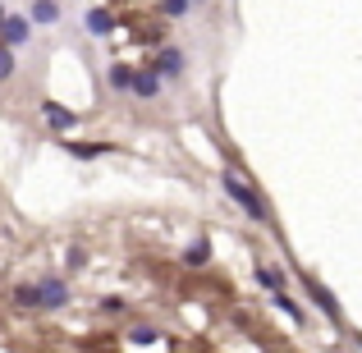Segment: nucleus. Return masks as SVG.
I'll return each instance as SVG.
<instances>
[{
  "label": "nucleus",
  "mask_w": 362,
  "mask_h": 353,
  "mask_svg": "<svg viewBox=\"0 0 362 353\" xmlns=\"http://www.w3.org/2000/svg\"><path fill=\"white\" fill-rule=\"evenodd\" d=\"M221 193L230 197L234 207L247 216V221H257V225H271V207H266V197H262V188L252 184V179H243L239 170H221Z\"/></svg>",
  "instance_id": "f257e3e1"
},
{
  "label": "nucleus",
  "mask_w": 362,
  "mask_h": 353,
  "mask_svg": "<svg viewBox=\"0 0 362 353\" xmlns=\"http://www.w3.org/2000/svg\"><path fill=\"white\" fill-rule=\"evenodd\" d=\"M298 284L308 289V299L317 303L321 312H326V321H335V326L344 321V308H339V299H335V294H330V289H326V284H321V280H317L312 271H298Z\"/></svg>",
  "instance_id": "f03ea898"
},
{
  "label": "nucleus",
  "mask_w": 362,
  "mask_h": 353,
  "mask_svg": "<svg viewBox=\"0 0 362 353\" xmlns=\"http://www.w3.org/2000/svg\"><path fill=\"white\" fill-rule=\"evenodd\" d=\"M151 69H156L165 83H179L188 74V55L179 51V46H160V51L151 55Z\"/></svg>",
  "instance_id": "7ed1b4c3"
},
{
  "label": "nucleus",
  "mask_w": 362,
  "mask_h": 353,
  "mask_svg": "<svg viewBox=\"0 0 362 353\" xmlns=\"http://www.w3.org/2000/svg\"><path fill=\"white\" fill-rule=\"evenodd\" d=\"M129 92L138 101H156L160 92H165V79H160V74L151 69V60H147V64H138V69H133V88Z\"/></svg>",
  "instance_id": "20e7f679"
},
{
  "label": "nucleus",
  "mask_w": 362,
  "mask_h": 353,
  "mask_svg": "<svg viewBox=\"0 0 362 353\" xmlns=\"http://www.w3.org/2000/svg\"><path fill=\"white\" fill-rule=\"evenodd\" d=\"M0 42H5L9 51H18V46L33 42V23H28V14H5V23H0Z\"/></svg>",
  "instance_id": "39448f33"
},
{
  "label": "nucleus",
  "mask_w": 362,
  "mask_h": 353,
  "mask_svg": "<svg viewBox=\"0 0 362 353\" xmlns=\"http://www.w3.org/2000/svg\"><path fill=\"white\" fill-rule=\"evenodd\" d=\"M37 289H42V312L69 308V284H64L60 275H42V280H37Z\"/></svg>",
  "instance_id": "423d86ee"
},
{
  "label": "nucleus",
  "mask_w": 362,
  "mask_h": 353,
  "mask_svg": "<svg viewBox=\"0 0 362 353\" xmlns=\"http://www.w3.org/2000/svg\"><path fill=\"white\" fill-rule=\"evenodd\" d=\"M23 14H28V23H33V28H55L64 9H60V0H28Z\"/></svg>",
  "instance_id": "0eeeda50"
},
{
  "label": "nucleus",
  "mask_w": 362,
  "mask_h": 353,
  "mask_svg": "<svg viewBox=\"0 0 362 353\" xmlns=\"http://www.w3.org/2000/svg\"><path fill=\"white\" fill-rule=\"evenodd\" d=\"M42 120L51 124L55 133H69L74 124H78V115H74L69 106H60V101H42Z\"/></svg>",
  "instance_id": "6e6552de"
},
{
  "label": "nucleus",
  "mask_w": 362,
  "mask_h": 353,
  "mask_svg": "<svg viewBox=\"0 0 362 353\" xmlns=\"http://www.w3.org/2000/svg\"><path fill=\"white\" fill-rule=\"evenodd\" d=\"M83 28H88L92 37H110L115 33V14H110L106 5H92L88 14H83Z\"/></svg>",
  "instance_id": "1a4fd4ad"
},
{
  "label": "nucleus",
  "mask_w": 362,
  "mask_h": 353,
  "mask_svg": "<svg viewBox=\"0 0 362 353\" xmlns=\"http://www.w3.org/2000/svg\"><path fill=\"white\" fill-rule=\"evenodd\" d=\"M60 147L69 151V156H78V161H97V156H110V147H106V142H74L69 133H60Z\"/></svg>",
  "instance_id": "9d476101"
},
{
  "label": "nucleus",
  "mask_w": 362,
  "mask_h": 353,
  "mask_svg": "<svg viewBox=\"0 0 362 353\" xmlns=\"http://www.w3.org/2000/svg\"><path fill=\"white\" fill-rule=\"evenodd\" d=\"M271 303H275V308H280V312H284V317H289V321H293V326H308V312H303V303H298V299H293V294H289V289H275V294H271Z\"/></svg>",
  "instance_id": "9b49d317"
},
{
  "label": "nucleus",
  "mask_w": 362,
  "mask_h": 353,
  "mask_svg": "<svg viewBox=\"0 0 362 353\" xmlns=\"http://www.w3.org/2000/svg\"><path fill=\"white\" fill-rule=\"evenodd\" d=\"M106 88L110 92H129L133 88V64H124V60L110 64V69H106Z\"/></svg>",
  "instance_id": "f8f14e48"
},
{
  "label": "nucleus",
  "mask_w": 362,
  "mask_h": 353,
  "mask_svg": "<svg viewBox=\"0 0 362 353\" xmlns=\"http://www.w3.org/2000/svg\"><path fill=\"white\" fill-rule=\"evenodd\" d=\"M206 262H211V238H206V234H197L193 243L184 248V266H206Z\"/></svg>",
  "instance_id": "ddd939ff"
},
{
  "label": "nucleus",
  "mask_w": 362,
  "mask_h": 353,
  "mask_svg": "<svg viewBox=\"0 0 362 353\" xmlns=\"http://www.w3.org/2000/svg\"><path fill=\"white\" fill-rule=\"evenodd\" d=\"M252 275H257V284H262V289H271V294L275 289H289V275H284L280 266H257Z\"/></svg>",
  "instance_id": "4468645a"
},
{
  "label": "nucleus",
  "mask_w": 362,
  "mask_h": 353,
  "mask_svg": "<svg viewBox=\"0 0 362 353\" xmlns=\"http://www.w3.org/2000/svg\"><path fill=\"white\" fill-rule=\"evenodd\" d=\"M14 308L42 312V289H37V280H33V284H18V289H14Z\"/></svg>",
  "instance_id": "2eb2a0df"
},
{
  "label": "nucleus",
  "mask_w": 362,
  "mask_h": 353,
  "mask_svg": "<svg viewBox=\"0 0 362 353\" xmlns=\"http://www.w3.org/2000/svg\"><path fill=\"white\" fill-rule=\"evenodd\" d=\"M160 18H188L193 14V0H160Z\"/></svg>",
  "instance_id": "dca6fc26"
},
{
  "label": "nucleus",
  "mask_w": 362,
  "mask_h": 353,
  "mask_svg": "<svg viewBox=\"0 0 362 353\" xmlns=\"http://www.w3.org/2000/svg\"><path fill=\"white\" fill-rule=\"evenodd\" d=\"M83 266H88V248L83 243H69V253H64V271H83Z\"/></svg>",
  "instance_id": "f3484780"
},
{
  "label": "nucleus",
  "mask_w": 362,
  "mask_h": 353,
  "mask_svg": "<svg viewBox=\"0 0 362 353\" xmlns=\"http://www.w3.org/2000/svg\"><path fill=\"white\" fill-rule=\"evenodd\" d=\"M129 340H133V345H156L160 330H156V326H142V321H138V326L129 330Z\"/></svg>",
  "instance_id": "a211bd4d"
},
{
  "label": "nucleus",
  "mask_w": 362,
  "mask_h": 353,
  "mask_svg": "<svg viewBox=\"0 0 362 353\" xmlns=\"http://www.w3.org/2000/svg\"><path fill=\"white\" fill-rule=\"evenodd\" d=\"M9 79H14V51L0 42V83H9Z\"/></svg>",
  "instance_id": "6ab92c4d"
},
{
  "label": "nucleus",
  "mask_w": 362,
  "mask_h": 353,
  "mask_svg": "<svg viewBox=\"0 0 362 353\" xmlns=\"http://www.w3.org/2000/svg\"><path fill=\"white\" fill-rule=\"evenodd\" d=\"M97 308H101V312H106V317H119V312H124V308H129V303H124V299H119V294H106V299H101V303H97Z\"/></svg>",
  "instance_id": "aec40b11"
},
{
  "label": "nucleus",
  "mask_w": 362,
  "mask_h": 353,
  "mask_svg": "<svg viewBox=\"0 0 362 353\" xmlns=\"http://www.w3.org/2000/svg\"><path fill=\"white\" fill-rule=\"evenodd\" d=\"M5 14H9V9H5V0H0V23H5Z\"/></svg>",
  "instance_id": "412c9836"
},
{
  "label": "nucleus",
  "mask_w": 362,
  "mask_h": 353,
  "mask_svg": "<svg viewBox=\"0 0 362 353\" xmlns=\"http://www.w3.org/2000/svg\"><path fill=\"white\" fill-rule=\"evenodd\" d=\"M193 5H202V0H193Z\"/></svg>",
  "instance_id": "4be33fe9"
}]
</instances>
